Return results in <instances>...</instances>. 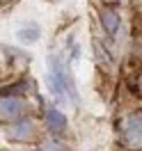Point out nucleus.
Here are the masks:
<instances>
[{"instance_id": "obj_5", "label": "nucleus", "mask_w": 142, "mask_h": 151, "mask_svg": "<svg viewBox=\"0 0 142 151\" xmlns=\"http://www.w3.org/2000/svg\"><path fill=\"white\" fill-rule=\"evenodd\" d=\"M46 126L53 135H62L66 131V117L60 110L50 108V110H46Z\"/></svg>"}, {"instance_id": "obj_9", "label": "nucleus", "mask_w": 142, "mask_h": 151, "mask_svg": "<svg viewBox=\"0 0 142 151\" xmlns=\"http://www.w3.org/2000/svg\"><path fill=\"white\" fill-rule=\"evenodd\" d=\"M41 151H64V147L60 144L57 140H53V142H46V144H41Z\"/></svg>"}, {"instance_id": "obj_6", "label": "nucleus", "mask_w": 142, "mask_h": 151, "mask_svg": "<svg viewBox=\"0 0 142 151\" xmlns=\"http://www.w3.org/2000/svg\"><path fill=\"white\" fill-rule=\"evenodd\" d=\"M99 19H101V25H103V30L110 35V37H117V32H119V14L115 9H101V14H99Z\"/></svg>"}, {"instance_id": "obj_8", "label": "nucleus", "mask_w": 142, "mask_h": 151, "mask_svg": "<svg viewBox=\"0 0 142 151\" xmlns=\"http://www.w3.org/2000/svg\"><path fill=\"white\" fill-rule=\"evenodd\" d=\"M16 37H19L23 44H32V41H37V39L41 37V30H39L37 25H25V28H21L19 32H16Z\"/></svg>"}, {"instance_id": "obj_1", "label": "nucleus", "mask_w": 142, "mask_h": 151, "mask_svg": "<svg viewBox=\"0 0 142 151\" xmlns=\"http://www.w3.org/2000/svg\"><path fill=\"white\" fill-rule=\"evenodd\" d=\"M122 144L128 151H140L142 149V114H131L122 124Z\"/></svg>"}, {"instance_id": "obj_3", "label": "nucleus", "mask_w": 142, "mask_h": 151, "mask_svg": "<svg viewBox=\"0 0 142 151\" xmlns=\"http://www.w3.org/2000/svg\"><path fill=\"white\" fill-rule=\"evenodd\" d=\"M5 135L9 140H16V142H30V140H35V135H37V126H35V122L30 117H21V119L5 126Z\"/></svg>"}, {"instance_id": "obj_4", "label": "nucleus", "mask_w": 142, "mask_h": 151, "mask_svg": "<svg viewBox=\"0 0 142 151\" xmlns=\"http://www.w3.org/2000/svg\"><path fill=\"white\" fill-rule=\"evenodd\" d=\"M23 110H25V101H23V99H19V96H2L0 112H2V119H5V122H16V119H21Z\"/></svg>"}, {"instance_id": "obj_10", "label": "nucleus", "mask_w": 142, "mask_h": 151, "mask_svg": "<svg viewBox=\"0 0 142 151\" xmlns=\"http://www.w3.org/2000/svg\"><path fill=\"white\" fill-rule=\"evenodd\" d=\"M105 5H119V2H122V0H103Z\"/></svg>"}, {"instance_id": "obj_7", "label": "nucleus", "mask_w": 142, "mask_h": 151, "mask_svg": "<svg viewBox=\"0 0 142 151\" xmlns=\"http://www.w3.org/2000/svg\"><path fill=\"white\" fill-rule=\"evenodd\" d=\"M46 85H48V89L53 92V96H55V101H60V103H64V99L69 94H66V89L62 87V83L57 80V78H53V76L48 73V78H46Z\"/></svg>"}, {"instance_id": "obj_2", "label": "nucleus", "mask_w": 142, "mask_h": 151, "mask_svg": "<svg viewBox=\"0 0 142 151\" xmlns=\"http://www.w3.org/2000/svg\"><path fill=\"white\" fill-rule=\"evenodd\" d=\"M50 76L62 83V87L69 94V101L78 103V89H76V83H74V73H71V69L66 66V62L62 57H50Z\"/></svg>"}]
</instances>
